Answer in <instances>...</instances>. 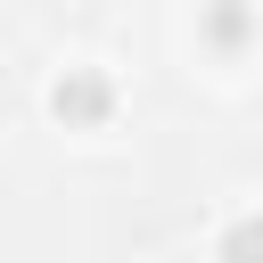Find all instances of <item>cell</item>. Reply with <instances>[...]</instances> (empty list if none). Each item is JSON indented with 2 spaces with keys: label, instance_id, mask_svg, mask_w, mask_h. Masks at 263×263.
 Returning a JSON list of instances; mask_svg holds the SVG:
<instances>
[{
  "label": "cell",
  "instance_id": "cell-3",
  "mask_svg": "<svg viewBox=\"0 0 263 263\" xmlns=\"http://www.w3.org/2000/svg\"><path fill=\"white\" fill-rule=\"evenodd\" d=\"M214 263H263V214H230L214 230Z\"/></svg>",
  "mask_w": 263,
  "mask_h": 263
},
{
  "label": "cell",
  "instance_id": "cell-1",
  "mask_svg": "<svg viewBox=\"0 0 263 263\" xmlns=\"http://www.w3.org/2000/svg\"><path fill=\"white\" fill-rule=\"evenodd\" d=\"M49 115H58L66 132H99V123L115 115V74H107V66H66V74L49 82Z\"/></svg>",
  "mask_w": 263,
  "mask_h": 263
},
{
  "label": "cell",
  "instance_id": "cell-2",
  "mask_svg": "<svg viewBox=\"0 0 263 263\" xmlns=\"http://www.w3.org/2000/svg\"><path fill=\"white\" fill-rule=\"evenodd\" d=\"M197 33H205V49H222V58H230V49H247V41H255V8H247V0H205Z\"/></svg>",
  "mask_w": 263,
  "mask_h": 263
}]
</instances>
